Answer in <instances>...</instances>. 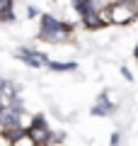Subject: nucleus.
Instances as JSON below:
<instances>
[{
    "label": "nucleus",
    "instance_id": "obj_1",
    "mask_svg": "<svg viewBox=\"0 0 138 146\" xmlns=\"http://www.w3.org/2000/svg\"><path fill=\"white\" fill-rule=\"evenodd\" d=\"M70 25L66 22H58L56 17L51 15H41V29H39V39L44 42H63L70 36Z\"/></svg>",
    "mask_w": 138,
    "mask_h": 146
},
{
    "label": "nucleus",
    "instance_id": "obj_2",
    "mask_svg": "<svg viewBox=\"0 0 138 146\" xmlns=\"http://www.w3.org/2000/svg\"><path fill=\"white\" fill-rule=\"evenodd\" d=\"M136 15H138V7L133 5V3L116 0V5L109 7V17H112V22H116V25H128Z\"/></svg>",
    "mask_w": 138,
    "mask_h": 146
},
{
    "label": "nucleus",
    "instance_id": "obj_3",
    "mask_svg": "<svg viewBox=\"0 0 138 146\" xmlns=\"http://www.w3.org/2000/svg\"><path fill=\"white\" fill-rule=\"evenodd\" d=\"M27 131L32 134V139H34L36 144H53V141H56V136H51V131L46 127V117L44 115H36Z\"/></svg>",
    "mask_w": 138,
    "mask_h": 146
},
{
    "label": "nucleus",
    "instance_id": "obj_4",
    "mask_svg": "<svg viewBox=\"0 0 138 146\" xmlns=\"http://www.w3.org/2000/svg\"><path fill=\"white\" fill-rule=\"evenodd\" d=\"M17 56H20V61H24L27 66H32V68L49 66V58H46L44 54H39V51H32V49H20Z\"/></svg>",
    "mask_w": 138,
    "mask_h": 146
},
{
    "label": "nucleus",
    "instance_id": "obj_5",
    "mask_svg": "<svg viewBox=\"0 0 138 146\" xmlns=\"http://www.w3.org/2000/svg\"><path fill=\"white\" fill-rule=\"evenodd\" d=\"M114 112V102L107 98V93L99 95V100L95 102V107H92V115H97V117H107Z\"/></svg>",
    "mask_w": 138,
    "mask_h": 146
},
{
    "label": "nucleus",
    "instance_id": "obj_6",
    "mask_svg": "<svg viewBox=\"0 0 138 146\" xmlns=\"http://www.w3.org/2000/svg\"><path fill=\"white\" fill-rule=\"evenodd\" d=\"M0 20H3V22H12V20H15L12 0H0Z\"/></svg>",
    "mask_w": 138,
    "mask_h": 146
},
{
    "label": "nucleus",
    "instance_id": "obj_7",
    "mask_svg": "<svg viewBox=\"0 0 138 146\" xmlns=\"http://www.w3.org/2000/svg\"><path fill=\"white\" fill-rule=\"evenodd\" d=\"M49 68L51 71H75V63H53V61H49Z\"/></svg>",
    "mask_w": 138,
    "mask_h": 146
},
{
    "label": "nucleus",
    "instance_id": "obj_8",
    "mask_svg": "<svg viewBox=\"0 0 138 146\" xmlns=\"http://www.w3.org/2000/svg\"><path fill=\"white\" fill-rule=\"evenodd\" d=\"M133 56H136V58H138V44H136V51H133Z\"/></svg>",
    "mask_w": 138,
    "mask_h": 146
},
{
    "label": "nucleus",
    "instance_id": "obj_9",
    "mask_svg": "<svg viewBox=\"0 0 138 146\" xmlns=\"http://www.w3.org/2000/svg\"><path fill=\"white\" fill-rule=\"evenodd\" d=\"M124 3H136V0H124Z\"/></svg>",
    "mask_w": 138,
    "mask_h": 146
}]
</instances>
